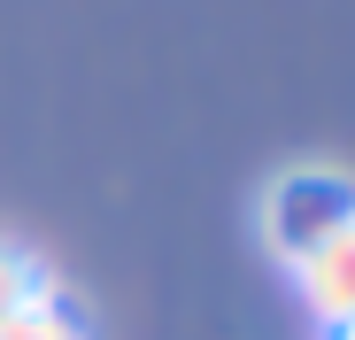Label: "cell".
I'll list each match as a JSON object with an SVG mask.
<instances>
[{
    "mask_svg": "<svg viewBox=\"0 0 355 340\" xmlns=\"http://www.w3.org/2000/svg\"><path fill=\"white\" fill-rule=\"evenodd\" d=\"M332 340H355V317H347V325H332Z\"/></svg>",
    "mask_w": 355,
    "mask_h": 340,
    "instance_id": "cell-5",
    "label": "cell"
},
{
    "mask_svg": "<svg viewBox=\"0 0 355 340\" xmlns=\"http://www.w3.org/2000/svg\"><path fill=\"white\" fill-rule=\"evenodd\" d=\"M293 287H302V302H309V317L324 332L355 317V216L340 224V232H324L302 263H293Z\"/></svg>",
    "mask_w": 355,
    "mask_h": 340,
    "instance_id": "cell-2",
    "label": "cell"
},
{
    "mask_svg": "<svg viewBox=\"0 0 355 340\" xmlns=\"http://www.w3.org/2000/svg\"><path fill=\"white\" fill-rule=\"evenodd\" d=\"M39 294H54V271H46L31 248L0 240V317H16V309H24V302H39Z\"/></svg>",
    "mask_w": 355,
    "mask_h": 340,
    "instance_id": "cell-4",
    "label": "cell"
},
{
    "mask_svg": "<svg viewBox=\"0 0 355 340\" xmlns=\"http://www.w3.org/2000/svg\"><path fill=\"white\" fill-rule=\"evenodd\" d=\"M0 340H85V317L70 309V294L54 287L39 302H24L16 317H0Z\"/></svg>",
    "mask_w": 355,
    "mask_h": 340,
    "instance_id": "cell-3",
    "label": "cell"
},
{
    "mask_svg": "<svg viewBox=\"0 0 355 340\" xmlns=\"http://www.w3.org/2000/svg\"><path fill=\"white\" fill-rule=\"evenodd\" d=\"M355 216V178H340V170H324V162H293V170H278V178L263 186V209H255V224H263V248L293 271L324 232H340V224Z\"/></svg>",
    "mask_w": 355,
    "mask_h": 340,
    "instance_id": "cell-1",
    "label": "cell"
}]
</instances>
